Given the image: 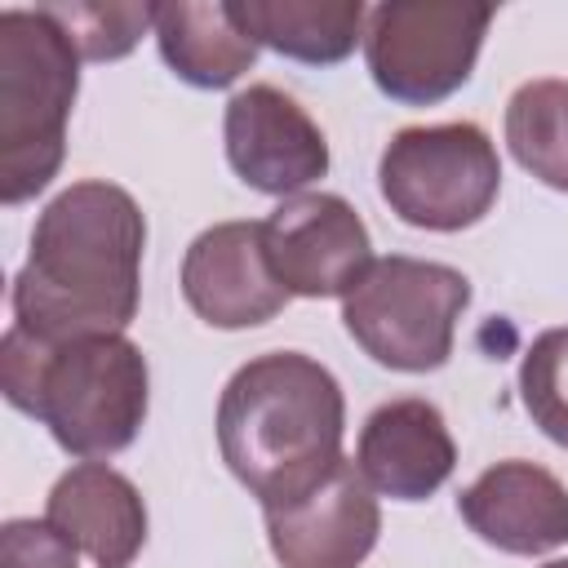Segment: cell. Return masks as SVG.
<instances>
[{"label":"cell","instance_id":"cell-1","mask_svg":"<svg viewBox=\"0 0 568 568\" xmlns=\"http://www.w3.org/2000/svg\"><path fill=\"white\" fill-rule=\"evenodd\" d=\"M146 217L115 182H71L36 217L13 280V324L36 342L124 333L142 293Z\"/></svg>","mask_w":568,"mask_h":568},{"label":"cell","instance_id":"cell-2","mask_svg":"<svg viewBox=\"0 0 568 568\" xmlns=\"http://www.w3.org/2000/svg\"><path fill=\"white\" fill-rule=\"evenodd\" d=\"M342 386L302 351H266L240 364L217 399L222 462L262 510L311 493L342 462Z\"/></svg>","mask_w":568,"mask_h":568},{"label":"cell","instance_id":"cell-3","mask_svg":"<svg viewBox=\"0 0 568 568\" xmlns=\"http://www.w3.org/2000/svg\"><path fill=\"white\" fill-rule=\"evenodd\" d=\"M0 386L18 413L49 426L58 448L84 462L129 448L151 404L146 355L124 333L36 342L9 324L0 342Z\"/></svg>","mask_w":568,"mask_h":568},{"label":"cell","instance_id":"cell-4","mask_svg":"<svg viewBox=\"0 0 568 568\" xmlns=\"http://www.w3.org/2000/svg\"><path fill=\"white\" fill-rule=\"evenodd\" d=\"M80 89V53L36 9H0V200L40 195L67 155V120Z\"/></svg>","mask_w":568,"mask_h":568},{"label":"cell","instance_id":"cell-5","mask_svg":"<svg viewBox=\"0 0 568 568\" xmlns=\"http://www.w3.org/2000/svg\"><path fill=\"white\" fill-rule=\"evenodd\" d=\"M470 306V280L426 257H373L342 297V324L355 346L395 373H435L453 355V333Z\"/></svg>","mask_w":568,"mask_h":568},{"label":"cell","instance_id":"cell-6","mask_svg":"<svg viewBox=\"0 0 568 568\" xmlns=\"http://www.w3.org/2000/svg\"><path fill=\"white\" fill-rule=\"evenodd\" d=\"M377 191L417 231H466L497 204L501 160L493 138L470 120L413 124L386 142Z\"/></svg>","mask_w":568,"mask_h":568},{"label":"cell","instance_id":"cell-7","mask_svg":"<svg viewBox=\"0 0 568 568\" xmlns=\"http://www.w3.org/2000/svg\"><path fill=\"white\" fill-rule=\"evenodd\" d=\"M493 4L470 0H390L368 9L364 58L373 84L408 106H430L457 93L479 58Z\"/></svg>","mask_w":568,"mask_h":568},{"label":"cell","instance_id":"cell-8","mask_svg":"<svg viewBox=\"0 0 568 568\" xmlns=\"http://www.w3.org/2000/svg\"><path fill=\"white\" fill-rule=\"evenodd\" d=\"M262 244L288 297H346L373 266L364 217L328 191L280 200V209L262 222Z\"/></svg>","mask_w":568,"mask_h":568},{"label":"cell","instance_id":"cell-9","mask_svg":"<svg viewBox=\"0 0 568 568\" xmlns=\"http://www.w3.org/2000/svg\"><path fill=\"white\" fill-rule=\"evenodd\" d=\"M226 160L262 195H302L328 173V142L297 98L275 84H248L226 102Z\"/></svg>","mask_w":568,"mask_h":568},{"label":"cell","instance_id":"cell-10","mask_svg":"<svg viewBox=\"0 0 568 568\" xmlns=\"http://www.w3.org/2000/svg\"><path fill=\"white\" fill-rule=\"evenodd\" d=\"M262 515L280 568H359L382 532L377 497L346 457L311 493Z\"/></svg>","mask_w":568,"mask_h":568},{"label":"cell","instance_id":"cell-11","mask_svg":"<svg viewBox=\"0 0 568 568\" xmlns=\"http://www.w3.org/2000/svg\"><path fill=\"white\" fill-rule=\"evenodd\" d=\"M182 297L209 328H253L284 311L262 244V222H217L200 231L182 257Z\"/></svg>","mask_w":568,"mask_h":568},{"label":"cell","instance_id":"cell-12","mask_svg":"<svg viewBox=\"0 0 568 568\" xmlns=\"http://www.w3.org/2000/svg\"><path fill=\"white\" fill-rule=\"evenodd\" d=\"M470 532L506 555H546L568 541V488L537 462H497L457 497Z\"/></svg>","mask_w":568,"mask_h":568},{"label":"cell","instance_id":"cell-13","mask_svg":"<svg viewBox=\"0 0 568 568\" xmlns=\"http://www.w3.org/2000/svg\"><path fill=\"white\" fill-rule=\"evenodd\" d=\"M359 475L390 501H426L457 466L444 413L426 399H390L368 413L355 453Z\"/></svg>","mask_w":568,"mask_h":568},{"label":"cell","instance_id":"cell-14","mask_svg":"<svg viewBox=\"0 0 568 568\" xmlns=\"http://www.w3.org/2000/svg\"><path fill=\"white\" fill-rule=\"evenodd\" d=\"M44 519L98 568H129L146 546V506L133 479L102 462L71 466L44 501Z\"/></svg>","mask_w":568,"mask_h":568},{"label":"cell","instance_id":"cell-15","mask_svg":"<svg viewBox=\"0 0 568 568\" xmlns=\"http://www.w3.org/2000/svg\"><path fill=\"white\" fill-rule=\"evenodd\" d=\"M155 40L178 80L226 89L257 62V40L240 27L235 4H155Z\"/></svg>","mask_w":568,"mask_h":568},{"label":"cell","instance_id":"cell-16","mask_svg":"<svg viewBox=\"0 0 568 568\" xmlns=\"http://www.w3.org/2000/svg\"><path fill=\"white\" fill-rule=\"evenodd\" d=\"M235 18L257 44L311 67H328L364 40L368 9L359 0H244L235 4Z\"/></svg>","mask_w":568,"mask_h":568},{"label":"cell","instance_id":"cell-17","mask_svg":"<svg viewBox=\"0 0 568 568\" xmlns=\"http://www.w3.org/2000/svg\"><path fill=\"white\" fill-rule=\"evenodd\" d=\"M510 155L568 195V80H528L506 102Z\"/></svg>","mask_w":568,"mask_h":568},{"label":"cell","instance_id":"cell-18","mask_svg":"<svg viewBox=\"0 0 568 568\" xmlns=\"http://www.w3.org/2000/svg\"><path fill=\"white\" fill-rule=\"evenodd\" d=\"M89 62L124 58L155 27V4H40Z\"/></svg>","mask_w":568,"mask_h":568},{"label":"cell","instance_id":"cell-19","mask_svg":"<svg viewBox=\"0 0 568 568\" xmlns=\"http://www.w3.org/2000/svg\"><path fill=\"white\" fill-rule=\"evenodd\" d=\"M519 399L546 439L568 448V328L532 337L519 364Z\"/></svg>","mask_w":568,"mask_h":568},{"label":"cell","instance_id":"cell-20","mask_svg":"<svg viewBox=\"0 0 568 568\" xmlns=\"http://www.w3.org/2000/svg\"><path fill=\"white\" fill-rule=\"evenodd\" d=\"M0 568H75V546L49 519H9L0 528Z\"/></svg>","mask_w":568,"mask_h":568},{"label":"cell","instance_id":"cell-21","mask_svg":"<svg viewBox=\"0 0 568 568\" xmlns=\"http://www.w3.org/2000/svg\"><path fill=\"white\" fill-rule=\"evenodd\" d=\"M546 568H568V559H555V564H546Z\"/></svg>","mask_w":568,"mask_h":568}]
</instances>
